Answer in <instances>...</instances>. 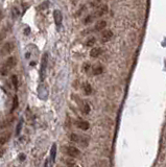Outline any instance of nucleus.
Here are the masks:
<instances>
[{
  "label": "nucleus",
  "mask_w": 166,
  "mask_h": 167,
  "mask_svg": "<svg viewBox=\"0 0 166 167\" xmlns=\"http://www.w3.org/2000/svg\"><path fill=\"white\" fill-rule=\"evenodd\" d=\"M17 65V58L16 57H9L4 63L2 64V66L0 67V74L3 76H5L9 74V72Z\"/></svg>",
  "instance_id": "f257e3e1"
},
{
  "label": "nucleus",
  "mask_w": 166,
  "mask_h": 167,
  "mask_svg": "<svg viewBox=\"0 0 166 167\" xmlns=\"http://www.w3.org/2000/svg\"><path fill=\"white\" fill-rule=\"evenodd\" d=\"M47 64H48V53H44L42 58V61H41V69H40V75H41V79L42 81L45 79Z\"/></svg>",
  "instance_id": "f03ea898"
},
{
  "label": "nucleus",
  "mask_w": 166,
  "mask_h": 167,
  "mask_svg": "<svg viewBox=\"0 0 166 167\" xmlns=\"http://www.w3.org/2000/svg\"><path fill=\"white\" fill-rule=\"evenodd\" d=\"M64 149H65V152L67 155L72 157V158H77L81 155V152L74 146H66V147H64Z\"/></svg>",
  "instance_id": "7ed1b4c3"
},
{
  "label": "nucleus",
  "mask_w": 166,
  "mask_h": 167,
  "mask_svg": "<svg viewBox=\"0 0 166 167\" xmlns=\"http://www.w3.org/2000/svg\"><path fill=\"white\" fill-rule=\"evenodd\" d=\"M112 37H113V31H103L101 33V36H100V41L103 43H106L112 39Z\"/></svg>",
  "instance_id": "20e7f679"
},
{
  "label": "nucleus",
  "mask_w": 166,
  "mask_h": 167,
  "mask_svg": "<svg viewBox=\"0 0 166 167\" xmlns=\"http://www.w3.org/2000/svg\"><path fill=\"white\" fill-rule=\"evenodd\" d=\"M108 13V6L106 5V4H103V5L101 6H98V9L95 11V13H94V16L95 17H103L105 14H107Z\"/></svg>",
  "instance_id": "39448f33"
},
{
  "label": "nucleus",
  "mask_w": 166,
  "mask_h": 167,
  "mask_svg": "<svg viewBox=\"0 0 166 167\" xmlns=\"http://www.w3.org/2000/svg\"><path fill=\"white\" fill-rule=\"evenodd\" d=\"M14 50V44H13L12 42H9V43H5V45L2 47V55H9V53H11V52Z\"/></svg>",
  "instance_id": "423d86ee"
},
{
  "label": "nucleus",
  "mask_w": 166,
  "mask_h": 167,
  "mask_svg": "<svg viewBox=\"0 0 166 167\" xmlns=\"http://www.w3.org/2000/svg\"><path fill=\"white\" fill-rule=\"evenodd\" d=\"M107 26V22L105 21V20H100V21H98L95 24V26H94V31H103L105 28H106Z\"/></svg>",
  "instance_id": "0eeeda50"
},
{
  "label": "nucleus",
  "mask_w": 166,
  "mask_h": 167,
  "mask_svg": "<svg viewBox=\"0 0 166 167\" xmlns=\"http://www.w3.org/2000/svg\"><path fill=\"white\" fill-rule=\"evenodd\" d=\"M53 17H55V24H57V26L60 27L61 24H62V14H61L60 11L55 9V12H53Z\"/></svg>",
  "instance_id": "6e6552de"
},
{
  "label": "nucleus",
  "mask_w": 166,
  "mask_h": 167,
  "mask_svg": "<svg viewBox=\"0 0 166 167\" xmlns=\"http://www.w3.org/2000/svg\"><path fill=\"white\" fill-rule=\"evenodd\" d=\"M103 68L100 64L94 65L93 68H92V72H93L94 75H99V74L103 73Z\"/></svg>",
  "instance_id": "1a4fd4ad"
},
{
  "label": "nucleus",
  "mask_w": 166,
  "mask_h": 167,
  "mask_svg": "<svg viewBox=\"0 0 166 167\" xmlns=\"http://www.w3.org/2000/svg\"><path fill=\"white\" fill-rule=\"evenodd\" d=\"M76 124H77V126H79L81 130H83V131H87L88 128H89V126H90L89 122L85 121V120H79V121H77Z\"/></svg>",
  "instance_id": "9d476101"
},
{
  "label": "nucleus",
  "mask_w": 166,
  "mask_h": 167,
  "mask_svg": "<svg viewBox=\"0 0 166 167\" xmlns=\"http://www.w3.org/2000/svg\"><path fill=\"white\" fill-rule=\"evenodd\" d=\"M101 52H103L101 48H98V47H96V48H93L92 50H91V51H90V55L92 57V58H97V57H99V55H101Z\"/></svg>",
  "instance_id": "9b49d317"
},
{
  "label": "nucleus",
  "mask_w": 166,
  "mask_h": 167,
  "mask_svg": "<svg viewBox=\"0 0 166 167\" xmlns=\"http://www.w3.org/2000/svg\"><path fill=\"white\" fill-rule=\"evenodd\" d=\"M83 90H84V93L86 95H90L92 93V87L89 83H85L84 86H83Z\"/></svg>",
  "instance_id": "f8f14e48"
},
{
  "label": "nucleus",
  "mask_w": 166,
  "mask_h": 167,
  "mask_svg": "<svg viewBox=\"0 0 166 167\" xmlns=\"http://www.w3.org/2000/svg\"><path fill=\"white\" fill-rule=\"evenodd\" d=\"M55 155H57V145L53 144L51 147V150H50V159H51L52 162H55Z\"/></svg>",
  "instance_id": "ddd939ff"
},
{
  "label": "nucleus",
  "mask_w": 166,
  "mask_h": 167,
  "mask_svg": "<svg viewBox=\"0 0 166 167\" xmlns=\"http://www.w3.org/2000/svg\"><path fill=\"white\" fill-rule=\"evenodd\" d=\"M81 138H82V137H79L77 134L72 133L71 135H70V140H71V141H73V142L79 143V141H81Z\"/></svg>",
  "instance_id": "4468645a"
},
{
  "label": "nucleus",
  "mask_w": 166,
  "mask_h": 167,
  "mask_svg": "<svg viewBox=\"0 0 166 167\" xmlns=\"http://www.w3.org/2000/svg\"><path fill=\"white\" fill-rule=\"evenodd\" d=\"M95 42H96V39H95L94 37H91L90 39L87 40V42H86V46H88V47H92V46L95 44Z\"/></svg>",
  "instance_id": "2eb2a0df"
},
{
  "label": "nucleus",
  "mask_w": 166,
  "mask_h": 167,
  "mask_svg": "<svg viewBox=\"0 0 166 167\" xmlns=\"http://www.w3.org/2000/svg\"><path fill=\"white\" fill-rule=\"evenodd\" d=\"M22 125H23V119H21V120L19 121L18 125H17V128H16V136H19V135H20L21 130H22Z\"/></svg>",
  "instance_id": "dca6fc26"
},
{
  "label": "nucleus",
  "mask_w": 166,
  "mask_h": 167,
  "mask_svg": "<svg viewBox=\"0 0 166 167\" xmlns=\"http://www.w3.org/2000/svg\"><path fill=\"white\" fill-rule=\"evenodd\" d=\"M12 83H13V85H14V87H15L16 89L18 88V76L17 75H12Z\"/></svg>",
  "instance_id": "f3484780"
},
{
  "label": "nucleus",
  "mask_w": 166,
  "mask_h": 167,
  "mask_svg": "<svg viewBox=\"0 0 166 167\" xmlns=\"http://www.w3.org/2000/svg\"><path fill=\"white\" fill-rule=\"evenodd\" d=\"M17 106H18V97H17V96H15V97H14V100H13L12 112H13V111H15Z\"/></svg>",
  "instance_id": "a211bd4d"
},
{
  "label": "nucleus",
  "mask_w": 166,
  "mask_h": 167,
  "mask_svg": "<svg viewBox=\"0 0 166 167\" xmlns=\"http://www.w3.org/2000/svg\"><path fill=\"white\" fill-rule=\"evenodd\" d=\"M95 18V16L94 15H89L87 17V18L85 19V21H84V23L85 24H88V23H90L91 21H93V19Z\"/></svg>",
  "instance_id": "6ab92c4d"
},
{
  "label": "nucleus",
  "mask_w": 166,
  "mask_h": 167,
  "mask_svg": "<svg viewBox=\"0 0 166 167\" xmlns=\"http://www.w3.org/2000/svg\"><path fill=\"white\" fill-rule=\"evenodd\" d=\"M83 112H84L85 114H88V113L90 112V106H89V104H88V103H85V104H84Z\"/></svg>",
  "instance_id": "aec40b11"
},
{
  "label": "nucleus",
  "mask_w": 166,
  "mask_h": 167,
  "mask_svg": "<svg viewBox=\"0 0 166 167\" xmlns=\"http://www.w3.org/2000/svg\"><path fill=\"white\" fill-rule=\"evenodd\" d=\"M12 12H13V17H14V18H18L19 14H20L19 11H18V9H17V7H14Z\"/></svg>",
  "instance_id": "412c9836"
},
{
  "label": "nucleus",
  "mask_w": 166,
  "mask_h": 167,
  "mask_svg": "<svg viewBox=\"0 0 166 167\" xmlns=\"http://www.w3.org/2000/svg\"><path fill=\"white\" fill-rule=\"evenodd\" d=\"M101 2V0H92V2H91V6H93V7H96L98 6Z\"/></svg>",
  "instance_id": "4be33fe9"
},
{
  "label": "nucleus",
  "mask_w": 166,
  "mask_h": 167,
  "mask_svg": "<svg viewBox=\"0 0 166 167\" xmlns=\"http://www.w3.org/2000/svg\"><path fill=\"white\" fill-rule=\"evenodd\" d=\"M7 138H9V136L5 137V136H1L0 137V145H3L4 143L7 141Z\"/></svg>",
  "instance_id": "5701e85b"
},
{
  "label": "nucleus",
  "mask_w": 166,
  "mask_h": 167,
  "mask_svg": "<svg viewBox=\"0 0 166 167\" xmlns=\"http://www.w3.org/2000/svg\"><path fill=\"white\" fill-rule=\"evenodd\" d=\"M89 64H86V65H84V71H86V72H87L88 70H89Z\"/></svg>",
  "instance_id": "b1692460"
},
{
  "label": "nucleus",
  "mask_w": 166,
  "mask_h": 167,
  "mask_svg": "<svg viewBox=\"0 0 166 167\" xmlns=\"http://www.w3.org/2000/svg\"><path fill=\"white\" fill-rule=\"evenodd\" d=\"M19 159H20V161H23V160L25 159V156L23 155V154H21V155L19 156Z\"/></svg>",
  "instance_id": "393cba45"
},
{
  "label": "nucleus",
  "mask_w": 166,
  "mask_h": 167,
  "mask_svg": "<svg viewBox=\"0 0 166 167\" xmlns=\"http://www.w3.org/2000/svg\"><path fill=\"white\" fill-rule=\"evenodd\" d=\"M2 39H3V36H2V35H1V33H0V42L2 41Z\"/></svg>",
  "instance_id": "a878e982"
}]
</instances>
